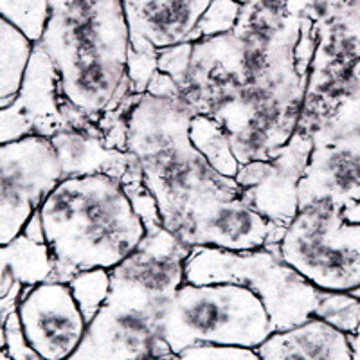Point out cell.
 I'll use <instances>...</instances> for the list:
<instances>
[{"instance_id": "603a6c76", "label": "cell", "mask_w": 360, "mask_h": 360, "mask_svg": "<svg viewBox=\"0 0 360 360\" xmlns=\"http://www.w3.org/2000/svg\"><path fill=\"white\" fill-rule=\"evenodd\" d=\"M6 339H8V349L13 360H44L37 352L29 348V344L25 342L15 310L6 317Z\"/></svg>"}, {"instance_id": "8fae6325", "label": "cell", "mask_w": 360, "mask_h": 360, "mask_svg": "<svg viewBox=\"0 0 360 360\" xmlns=\"http://www.w3.org/2000/svg\"><path fill=\"white\" fill-rule=\"evenodd\" d=\"M15 311L25 342L44 360H67L85 335L86 319L69 283L47 279L25 287Z\"/></svg>"}, {"instance_id": "7c38bea8", "label": "cell", "mask_w": 360, "mask_h": 360, "mask_svg": "<svg viewBox=\"0 0 360 360\" xmlns=\"http://www.w3.org/2000/svg\"><path fill=\"white\" fill-rule=\"evenodd\" d=\"M310 153V137L295 131L272 159L243 164L234 176L247 204L279 229H285L297 213L299 182Z\"/></svg>"}, {"instance_id": "8992f818", "label": "cell", "mask_w": 360, "mask_h": 360, "mask_svg": "<svg viewBox=\"0 0 360 360\" xmlns=\"http://www.w3.org/2000/svg\"><path fill=\"white\" fill-rule=\"evenodd\" d=\"M272 333L262 299L240 283L184 281L160 314L153 359L164 360L197 344L258 349Z\"/></svg>"}, {"instance_id": "4316f807", "label": "cell", "mask_w": 360, "mask_h": 360, "mask_svg": "<svg viewBox=\"0 0 360 360\" xmlns=\"http://www.w3.org/2000/svg\"><path fill=\"white\" fill-rule=\"evenodd\" d=\"M148 360H155V359H148Z\"/></svg>"}, {"instance_id": "6da1fadb", "label": "cell", "mask_w": 360, "mask_h": 360, "mask_svg": "<svg viewBox=\"0 0 360 360\" xmlns=\"http://www.w3.org/2000/svg\"><path fill=\"white\" fill-rule=\"evenodd\" d=\"M315 40L314 0H247L233 31L191 41L180 98L240 166L272 159L297 130Z\"/></svg>"}, {"instance_id": "5b68a950", "label": "cell", "mask_w": 360, "mask_h": 360, "mask_svg": "<svg viewBox=\"0 0 360 360\" xmlns=\"http://www.w3.org/2000/svg\"><path fill=\"white\" fill-rule=\"evenodd\" d=\"M37 218L53 262V279L63 283L86 270H112L146 238V224L128 189L101 173L58 180Z\"/></svg>"}, {"instance_id": "52a82bcc", "label": "cell", "mask_w": 360, "mask_h": 360, "mask_svg": "<svg viewBox=\"0 0 360 360\" xmlns=\"http://www.w3.org/2000/svg\"><path fill=\"white\" fill-rule=\"evenodd\" d=\"M186 281L240 283L262 299L274 332L307 323L319 307L323 290L279 258L274 247L224 250L195 247L186 258Z\"/></svg>"}, {"instance_id": "9c48e42d", "label": "cell", "mask_w": 360, "mask_h": 360, "mask_svg": "<svg viewBox=\"0 0 360 360\" xmlns=\"http://www.w3.org/2000/svg\"><path fill=\"white\" fill-rule=\"evenodd\" d=\"M60 179L62 162L49 139L27 137L0 144V247L24 234Z\"/></svg>"}, {"instance_id": "277c9868", "label": "cell", "mask_w": 360, "mask_h": 360, "mask_svg": "<svg viewBox=\"0 0 360 360\" xmlns=\"http://www.w3.org/2000/svg\"><path fill=\"white\" fill-rule=\"evenodd\" d=\"M146 238L112 270L108 294L86 323L78 349L67 360L153 359L157 323L176 288L186 281L191 249L160 225L159 214L144 218Z\"/></svg>"}, {"instance_id": "5bb4252c", "label": "cell", "mask_w": 360, "mask_h": 360, "mask_svg": "<svg viewBox=\"0 0 360 360\" xmlns=\"http://www.w3.org/2000/svg\"><path fill=\"white\" fill-rule=\"evenodd\" d=\"M258 353L262 360H353L348 333L317 317L274 332Z\"/></svg>"}, {"instance_id": "484cf974", "label": "cell", "mask_w": 360, "mask_h": 360, "mask_svg": "<svg viewBox=\"0 0 360 360\" xmlns=\"http://www.w3.org/2000/svg\"><path fill=\"white\" fill-rule=\"evenodd\" d=\"M238 2H242V4H243V2H247V0H238Z\"/></svg>"}, {"instance_id": "4fadbf2b", "label": "cell", "mask_w": 360, "mask_h": 360, "mask_svg": "<svg viewBox=\"0 0 360 360\" xmlns=\"http://www.w3.org/2000/svg\"><path fill=\"white\" fill-rule=\"evenodd\" d=\"M49 141L62 162L63 176L101 173L121 180L128 191L144 188L137 159L128 150L110 146L101 134L69 130Z\"/></svg>"}, {"instance_id": "ac0fdd59", "label": "cell", "mask_w": 360, "mask_h": 360, "mask_svg": "<svg viewBox=\"0 0 360 360\" xmlns=\"http://www.w3.org/2000/svg\"><path fill=\"white\" fill-rule=\"evenodd\" d=\"M314 317L353 335L360 330V299L346 292H323Z\"/></svg>"}, {"instance_id": "44dd1931", "label": "cell", "mask_w": 360, "mask_h": 360, "mask_svg": "<svg viewBox=\"0 0 360 360\" xmlns=\"http://www.w3.org/2000/svg\"><path fill=\"white\" fill-rule=\"evenodd\" d=\"M242 11V2L238 0H211L197 25L193 27L186 41H197L233 31Z\"/></svg>"}, {"instance_id": "7402d4cb", "label": "cell", "mask_w": 360, "mask_h": 360, "mask_svg": "<svg viewBox=\"0 0 360 360\" xmlns=\"http://www.w3.org/2000/svg\"><path fill=\"white\" fill-rule=\"evenodd\" d=\"M164 360H262L258 349L224 344H197Z\"/></svg>"}, {"instance_id": "3957f363", "label": "cell", "mask_w": 360, "mask_h": 360, "mask_svg": "<svg viewBox=\"0 0 360 360\" xmlns=\"http://www.w3.org/2000/svg\"><path fill=\"white\" fill-rule=\"evenodd\" d=\"M37 45L56 69L63 101L96 124L110 146L127 150L124 119L139 96L128 74L123 0H49Z\"/></svg>"}, {"instance_id": "7a4b0ae2", "label": "cell", "mask_w": 360, "mask_h": 360, "mask_svg": "<svg viewBox=\"0 0 360 360\" xmlns=\"http://www.w3.org/2000/svg\"><path fill=\"white\" fill-rule=\"evenodd\" d=\"M193 115L180 92H144L124 119V146L139 162L160 225L189 249L274 245L283 229L247 204L236 180L218 172L193 144Z\"/></svg>"}, {"instance_id": "ffe728a7", "label": "cell", "mask_w": 360, "mask_h": 360, "mask_svg": "<svg viewBox=\"0 0 360 360\" xmlns=\"http://www.w3.org/2000/svg\"><path fill=\"white\" fill-rule=\"evenodd\" d=\"M108 283H110V274L107 269L86 270V272L74 276L69 281L70 290L78 301L86 323L105 303V297L108 294Z\"/></svg>"}, {"instance_id": "e0dca14e", "label": "cell", "mask_w": 360, "mask_h": 360, "mask_svg": "<svg viewBox=\"0 0 360 360\" xmlns=\"http://www.w3.org/2000/svg\"><path fill=\"white\" fill-rule=\"evenodd\" d=\"M191 141L218 172L233 179L236 176L240 162L234 159L229 141L214 121L204 115H193Z\"/></svg>"}, {"instance_id": "d4e9b609", "label": "cell", "mask_w": 360, "mask_h": 360, "mask_svg": "<svg viewBox=\"0 0 360 360\" xmlns=\"http://www.w3.org/2000/svg\"><path fill=\"white\" fill-rule=\"evenodd\" d=\"M349 344H352V359L360 360V330L349 335Z\"/></svg>"}, {"instance_id": "cb8c5ba5", "label": "cell", "mask_w": 360, "mask_h": 360, "mask_svg": "<svg viewBox=\"0 0 360 360\" xmlns=\"http://www.w3.org/2000/svg\"><path fill=\"white\" fill-rule=\"evenodd\" d=\"M8 315L0 311V360H13L8 349V339H6V317Z\"/></svg>"}, {"instance_id": "d6986e66", "label": "cell", "mask_w": 360, "mask_h": 360, "mask_svg": "<svg viewBox=\"0 0 360 360\" xmlns=\"http://www.w3.org/2000/svg\"><path fill=\"white\" fill-rule=\"evenodd\" d=\"M0 17L13 22L37 44L49 18V0H0Z\"/></svg>"}, {"instance_id": "30bf717a", "label": "cell", "mask_w": 360, "mask_h": 360, "mask_svg": "<svg viewBox=\"0 0 360 360\" xmlns=\"http://www.w3.org/2000/svg\"><path fill=\"white\" fill-rule=\"evenodd\" d=\"M69 130L103 135L96 124L76 114L63 101L56 69L49 56L34 44L20 92L8 107L0 108V144L27 137L51 139Z\"/></svg>"}, {"instance_id": "2e32d148", "label": "cell", "mask_w": 360, "mask_h": 360, "mask_svg": "<svg viewBox=\"0 0 360 360\" xmlns=\"http://www.w3.org/2000/svg\"><path fill=\"white\" fill-rule=\"evenodd\" d=\"M34 41L22 29L0 17V108L8 107L20 92Z\"/></svg>"}, {"instance_id": "9a60e30c", "label": "cell", "mask_w": 360, "mask_h": 360, "mask_svg": "<svg viewBox=\"0 0 360 360\" xmlns=\"http://www.w3.org/2000/svg\"><path fill=\"white\" fill-rule=\"evenodd\" d=\"M53 279V262L41 240L22 234L0 247V299L20 287Z\"/></svg>"}, {"instance_id": "ba28073f", "label": "cell", "mask_w": 360, "mask_h": 360, "mask_svg": "<svg viewBox=\"0 0 360 360\" xmlns=\"http://www.w3.org/2000/svg\"><path fill=\"white\" fill-rule=\"evenodd\" d=\"M270 247L319 290L352 294L360 288V221L346 217L339 200L301 205Z\"/></svg>"}]
</instances>
